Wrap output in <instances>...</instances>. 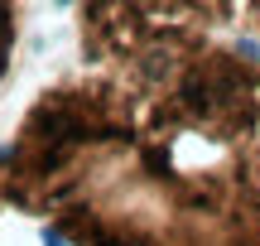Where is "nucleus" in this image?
<instances>
[{
	"label": "nucleus",
	"instance_id": "1",
	"mask_svg": "<svg viewBox=\"0 0 260 246\" xmlns=\"http://www.w3.org/2000/svg\"><path fill=\"white\" fill-rule=\"evenodd\" d=\"M0 198L68 246H260V53L193 39L82 63L0 150Z\"/></svg>",
	"mask_w": 260,
	"mask_h": 246
},
{
	"label": "nucleus",
	"instance_id": "2",
	"mask_svg": "<svg viewBox=\"0 0 260 246\" xmlns=\"http://www.w3.org/2000/svg\"><path fill=\"white\" fill-rule=\"evenodd\" d=\"M193 39L260 53V0H77L82 63H116L140 48Z\"/></svg>",
	"mask_w": 260,
	"mask_h": 246
},
{
	"label": "nucleus",
	"instance_id": "3",
	"mask_svg": "<svg viewBox=\"0 0 260 246\" xmlns=\"http://www.w3.org/2000/svg\"><path fill=\"white\" fill-rule=\"evenodd\" d=\"M24 5L29 0H0V92L10 82V68L19 53V34H24Z\"/></svg>",
	"mask_w": 260,
	"mask_h": 246
}]
</instances>
